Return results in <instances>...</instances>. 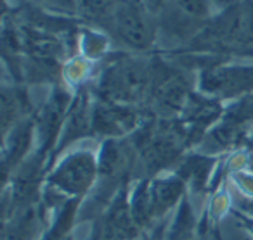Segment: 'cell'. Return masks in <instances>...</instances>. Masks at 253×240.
Masks as SVG:
<instances>
[{"label":"cell","instance_id":"7","mask_svg":"<svg viewBox=\"0 0 253 240\" xmlns=\"http://www.w3.org/2000/svg\"><path fill=\"white\" fill-rule=\"evenodd\" d=\"M205 90L222 95H234L253 87V68L210 71L203 78Z\"/></svg>","mask_w":253,"mask_h":240},{"label":"cell","instance_id":"12","mask_svg":"<svg viewBox=\"0 0 253 240\" xmlns=\"http://www.w3.org/2000/svg\"><path fill=\"white\" fill-rule=\"evenodd\" d=\"M142 4L148 11H158L167 4V0H142Z\"/></svg>","mask_w":253,"mask_h":240},{"label":"cell","instance_id":"9","mask_svg":"<svg viewBox=\"0 0 253 240\" xmlns=\"http://www.w3.org/2000/svg\"><path fill=\"white\" fill-rule=\"evenodd\" d=\"M182 192V181L177 178H170L165 181H158L149 188V206L151 214H162L169 209Z\"/></svg>","mask_w":253,"mask_h":240},{"label":"cell","instance_id":"4","mask_svg":"<svg viewBox=\"0 0 253 240\" xmlns=\"http://www.w3.org/2000/svg\"><path fill=\"white\" fill-rule=\"evenodd\" d=\"M167 28L177 35L191 33L208 18L207 0H167Z\"/></svg>","mask_w":253,"mask_h":240},{"label":"cell","instance_id":"6","mask_svg":"<svg viewBox=\"0 0 253 240\" xmlns=\"http://www.w3.org/2000/svg\"><path fill=\"white\" fill-rule=\"evenodd\" d=\"M151 94L156 105L162 111L173 112V111H179L184 105V102H186L187 94H189V83L179 73H170V74L165 73L163 76L158 78L155 71Z\"/></svg>","mask_w":253,"mask_h":240},{"label":"cell","instance_id":"1","mask_svg":"<svg viewBox=\"0 0 253 240\" xmlns=\"http://www.w3.org/2000/svg\"><path fill=\"white\" fill-rule=\"evenodd\" d=\"M155 69L146 63L123 59L115 63L102 74L99 90L109 102H135L151 90Z\"/></svg>","mask_w":253,"mask_h":240},{"label":"cell","instance_id":"10","mask_svg":"<svg viewBox=\"0 0 253 240\" xmlns=\"http://www.w3.org/2000/svg\"><path fill=\"white\" fill-rule=\"evenodd\" d=\"M82 4L92 16H102L113 9V0H82Z\"/></svg>","mask_w":253,"mask_h":240},{"label":"cell","instance_id":"5","mask_svg":"<svg viewBox=\"0 0 253 240\" xmlns=\"http://www.w3.org/2000/svg\"><path fill=\"white\" fill-rule=\"evenodd\" d=\"M213 35L224 40L253 38V0L229 9L213 26Z\"/></svg>","mask_w":253,"mask_h":240},{"label":"cell","instance_id":"3","mask_svg":"<svg viewBox=\"0 0 253 240\" xmlns=\"http://www.w3.org/2000/svg\"><path fill=\"white\" fill-rule=\"evenodd\" d=\"M99 173L95 157L88 152H77L66 157L56 171L50 174V183L63 188L68 194H84Z\"/></svg>","mask_w":253,"mask_h":240},{"label":"cell","instance_id":"11","mask_svg":"<svg viewBox=\"0 0 253 240\" xmlns=\"http://www.w3.org/2000/svg\"><path fill=\"white\" fill-rule=\"evenodd\" d=\"M39 2H43V4L56 9H64V11H71L75 5L73 0H39Z\"/></svg>","mask_w":253,"mask_h":240},{"label":"cell","instance_id":"2","mask_svg":"<svg viewBox=\"0 0 253 240\" xmlns=\"http://www.w3.org/2000/svg\"><path fill=\"white\" fill-rule=\"evenodd\" d=\"M113 28L118 38L132 49L144 50L155 42V25L144 4L123 0L113 9Z\"/></svg>","mask_w":253,"mask_h":240},{"label":"cell","instance_id":"8","mask_svg":"<svg viewBox=\"0 0 253 240\" xmlns=\"http://www.w3.org/2000/svg\"><path fill=\"white\" fill-rule=\"evenodd\" d=\"M137 125L134 111L122 107L116 102L106 101L95 109L94 114V128L95 132L104 133V135H120L126 130L134 128Z\"/></svg>","mask_w":253,"mask_h":240}]
</instances>
